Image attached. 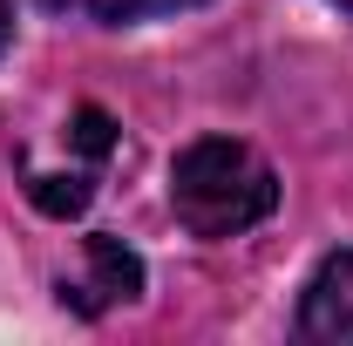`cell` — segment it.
Returning <instances> with one entry per match:
<instances>
[{
  "mask_svg": "<svg viewBox=\"0 0 353 346\" xmlns=\"http://www.w3.org/2000/svg\"><path fill=\"white\" fill-rule=\"evenodd\" d=\"M299 333L319 346H353V252H333L312 272L299 299Z\"/></svg>",
  "mask_w": 353,
  "mask_h": 346,
  "instance_id": "3",
  "label": "cell"
},
{
  "mask_svg": "<svg viewBox=\"0 0 353 346\" xmlns=\"http://www.w3.org/2000/svg\"><path fill=\"white\" fill-rule=\"evenodd\" d=\"M340 7H347V14H353V0H340Z\"/></svg>",
  "mask_w": 353,
  "mask_h": 346,
  "instance_id": "6",
  "label": "cell"
},
{
  "mask_svg": "<svg viewBox=\"0 0 353 346\" xmlns=\"http://www.w3.org/2000/svg\"><path fill=\"white\" fill-rule=\"evenodd\" d=\"M54 14H75V21H143V14H170V7H197V0H48Z\"/></svg>",
  "mask_w": 353,
  "mask_h": 346,
  "instance_id": "4",
  "label": "cell"
},
{
  "mask_svg": "<svg viewBox=\"0 0 353 346\" xmlns=\"http://www.w3.org/2000/svg\"><path fill=\"white\" fill-rule=\"evenodd\" d=\"M7 41H14V0H0V54H7Z\"/></svg>",
  "mask_w": 353,
  "mask_h": 346,
  "instance_id": "5",
  "label": "cell"
},
{
  "mask_svg": "<svg viewBox=\"0 0 353 346\" xmlns=\"http://www.w3.org/2000/svg\"><path fill=\"white\" fill-rule=\"evenodd\" d=\"M279 204V176L252 143L238 136H197L170 163V211L197 238H238L265 224Z\"/></svg>",
  "mask_w": 353,
  "mask_h": 346,
  "instance_id": "1",
  "label": "cell"
},
{
  "mask_svg": "<svg viewBox=\"0 0 353 346\" xmlns=\"http://www.w3.org/2000/svg\"><path fill=\"white\" fill-rule=\"evenodd\" d=\"M82 258H88L82 278H61V299L75 305V312H109V305H123V299L143 292V258H136L123 238H88Z\"/></svg>",
  "mask_w": 353,
  "mask_h": 346,
  "instance_id": "2",
  "label": "cell"
}]
</instances>
